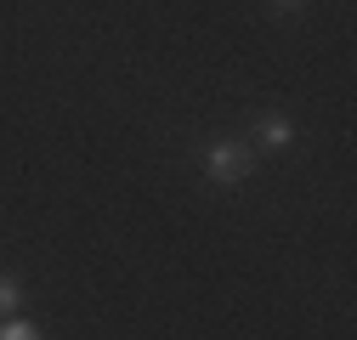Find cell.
I'll return each mask as SVG.
<instances>
[{
  "label": "cell",
  "instance_id": "6da1fadb",
  "mask_svg": "<svg viewBox=\"0 0 357 340\" xmlns=\"http://www.w3.org/2000/svg\"><path fill=\"white\" fill-rule=\"evenodd\" d=\"M204 164H210V182L233 187V182L250 176V148H244V142H215V148L204 153Z\"/></svg>",
  "mask_w": 357,
  "mask_h": 340
},
{
  "label": "cell",
  "instance_id": "3957f363",
  "mask_svg": "<svg viewBox=\"0 0 357 340\" xmlns=\"http://www.w3.org/2000/svg\"><path fill=\"white\" fill-rule=\"evenodd\" d=\"M0 340H46L34 323H17V318H0Z\"/></svg>",
  "mask_w": 357,
  "mask_h": 340
},
{
  "label": "cell",
  "instance_id": "7a4b0ae2",
  "mask_svg": "<svg viewBox=\"0 0 357 340\" xmlns=\"http://www.w3.org/2000/svg\"><path fill=\"white\" fill-rule=\"evenodd\" d=\"M255 137H261V142H266V148H284V142H289V137H295V125H289V119H284V114H266V119H261V125H255Z\"/></svg>",
  "mask_w": 357,
  "mask_h": 340
},
{
  "label": "cell",
  "instance_id": "277c9868",
  "mask_svg": "<svg viewBox=\"0 0 357 340\" xmlns=\"http://www.w3.org/2000/svg\"><path fill=\"white\" fill-rule=\"evenodd\" d=\"M12 312H17V278L0 272V318H12Z\"/></svg>",
  "mask_w": 357,
  "mask_h": 340
},
{
  "label": "cell",
  "instance_id": "5b68a950",
  "mask_svg": "<svg viewBox=\"0 0 357 340\" xmlns=\"http://www.w3.org/2000/svg\"><path fill=\"white\" fill-rule=\"evenodd\" d=\"M273 6H301V0H273Z\"/></svg>",
  "mask_w": 357,
  "mask_h": 340
}]
</instances>
